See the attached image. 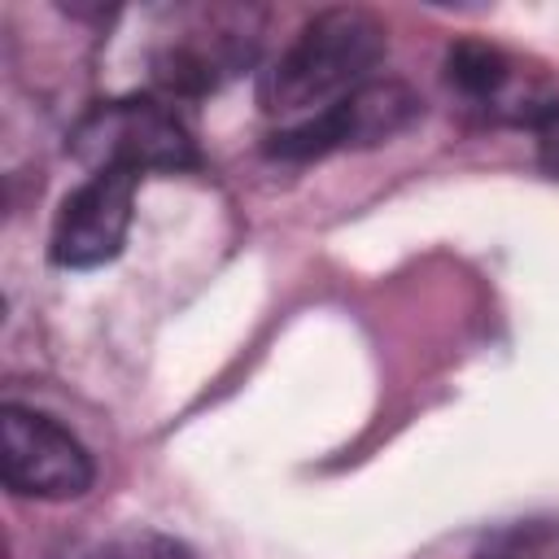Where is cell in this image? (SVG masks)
<instances>
[{"mask_svg":"<svg viewBox=\"0 0 559 559\" xmlns=\"http://www.w3.org/2000/svg\"><path fill=\"white\" fill-rule=\"evenodd\" d=\"M476 559H559V515H533L493 528Z\"/></svg>","mask_w":559,"mask_h":559,"instance_id":"8","label":"cell"},{"mask_svg":"<svg viewBox=\"0 0 559 559\" xmlns=\"http://www.w3.org/2000/svg\"><path fill=\"white\" fill-rule=\"evenodd\" d=\"M511 79V61L489 44H454L445 52V83L467 100H493Z\"/></svg>","mask_w":559,"mask_h":559,"instance_id":"7","label":"cell"},{"mask_svg":"<svg viewBox=\"0 0 559 559\" xmlns=\"http://www.w3.org/2000/svg\"><path fill=\"white\" fill-rule=\"evenodd\" d=\"M419 114H424V100L415 96V87L397 79H371L345 100H336L332 109L306 122L280 127L266 140V153L280 162H310V157H328L345 148H376L402 135Z\"/></svg>","mask_w":559,"mask_h":559,"instance_id":"4","label":"cell"},{"mask_svg":"<svg viewBox=\"0 0 559 559\" xmlns=\"http://www.w3.org/2000/svg\"><path fill=\"white\" fill-rule=\"evenodd\" d=\"M96 559H192V550L166 533H131V537L109 542Z\"/></svg>","mask_w":559,"mask_h":559,"instance_id":"9","label":"cell"},{"mask_svg":"<svg viewBox=\"0 0 559 559\" xmlns=\"http://www.w3.org/2000/svg\"><path fill=\"white\" fill-rule=\"evenodd\" d=\"M153 48V79L166 96H205L245 74L262 44V13L249 4H192L170 13Z\"/></svg>","mask_w":559,"mask_h":559,"instance_id":"3","label":"cell"},{"mask_svg":"<svg viewBox=\"0 0 559 559\" xmlns=\"http://www.w3.org/2000/svg\"><path fill=\"white\" fill-rule=\"evenodd\" d=\"M524 122H528V131H533V140H537V162H542V170H546L550 179H559V100L537 105Z\"/></svg>","mask_w":559,"mask_h":559,"instance_id":"10","label":"cell"},{"mask_svg":"<svg viewBox=\"0 0 559 559\" xmlns=\"http://www.w3.org/2000/svg\"><path fill=\"white\" fill-rule=\"evenodd\" d=\"M135 188H140V179L122 175V170L87 175L57 210L48 258L66 271H92V266L114 262L131 231Z\"/></svg>","mask_w":559,"mask_h":559,"instance_id":"6","label":"cell"},{"mask_svg":"<svg viewBox=\"0 0 559 559\" xmlns=\"http://www.w3.org/2000/svg\"><path fill=\"white\" fill-rule=\"evenodd\" d=\"M0 476L17 498L66 502L92 489V454L87 445L44 411L4 406L0 411Z\"/></svg>","mask_w":559,"mask_h":559,"instance_id":"5","label":"cell"},{"mask_svg":"<svg viewBox=\"0 0 559 559\" xmlns=\"http://www.w3.org/2000/svg\"><path fill=\"white\" fill-rule=\"evenodd\" d=\"M70 153L87 175H175L197 166V140L166 96H114L96 100L70 131Z\"/></svg>","mask_w":559,"mask_h":559,"instance_id":"2","label":"cell"},{"mask_svg":"<svg viewBox=\"0 0 559 559\" xmlns=\"http://www.w3.org/2000/svg\"><path fill=\"white\" fill-rule=\"evenodd\" d=\"M384 57V26L367 9H323L314 13L297 39L262 70L258 105L271 118L306 122L362 83Z\"/></svg>","mask_w":559,"mask_h":559,"instance_id":"1","label":"cell"}]
</instances>
